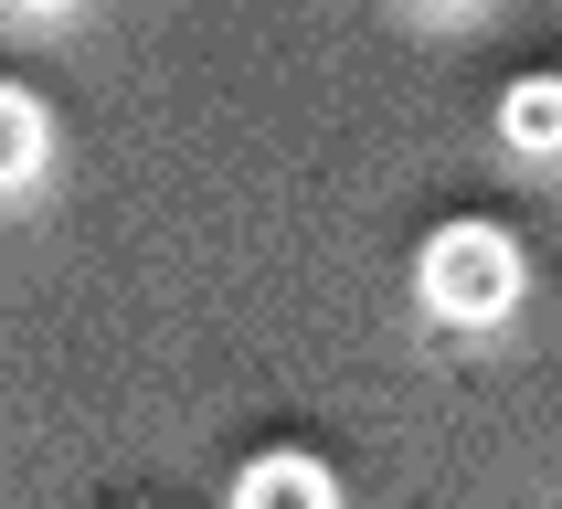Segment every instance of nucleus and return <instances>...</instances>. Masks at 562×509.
Listing matches in <instances>:
<instances>
[{
  "mask_svg": "<svg viewBox=\"0 0 562 509\" xmlns=\"http://www.w3.org/2000/svg\"><path fill=\"white\" fill-rule=\"evenodd\" d=\"M234 509H340V477L318 456H297V445H277V456H255L234 477Z\"/></svg>",
  "mask_w": 562,
  "mask_h": 509,
  "instance_id": "nucleus-2",
  "label": "nucleus"
},
{
  "mask_svg": "<svg viewBox=\"0 0 562 509\" xmlns=\"http://www.w3.org/2000/svg\"><path fill=\"white\" fill-rule=\"evenodd\" d=\"M43 149H54V127H43V106H32L22 86H0V191H22L32 170H43Z\"/></svg>",
  "mask_w": 562,
  "mask_h": 509,
  "instance_id": "nucleus-4",
  "label": "nucleus"
},
{
  "mask_svg": "<svg viewBox=\"0 0 562 509\" xmlns=\"http://www.w3.org/2000/svg\"><path fill=\"white\" fill-rule=\"evenodd\" d=\"M425 11H477V0H425Z\"/></svg>",
  "mask_w": 562,
  "mask_h": 509,
  "instance_id": "nucleus-6",
  "label": "nucleus"
},
{
  "mask_svg": "<svg viewBox=\"0 0 562 509\" xmlns=\"http://www.w3.org/2000/svg\"><path fill=\"white\" fill-rule=\"evenodd\" d=\"M499 138L520 159H562V75H520L499 95Z\"/></svg>",
  "mask_w": 562,
  "mask_h": 509,
  "instance_id": "nucleus-3",
  "label": "nucleus"
},
{
  "mask_svg": "<svg viewBox=\"0 0 562 509\" xmlns=\"http://www.w3.org/2000/svg\"><path fill=\"white\" fill-rule=\"evenodd\" d=\"M414 286H425V308L446 329H499L520 308V245H509L499 223H446L414 255Z\"/></svg>",
  "mask_w": 562,
  "mask_h": 509,
  "instance_id": "nucleus-1",
  "label": "nucleus"
},
{
  "mask_svg": "<svg viewBox=\"0 0 562 509\" xmlns=\"http://www.w3.org/2000/svg\"><path fill=\"white\" fill-rule=\"evenodd\" d=\"M22 11H43V22H64V11H75V0H22Z\"/></svg>",
  "mask_w": 562,
  "mask_h": 509,
  "instance_id": "nucleus-5",
  "label": "nucleus"
}]
</instances>
